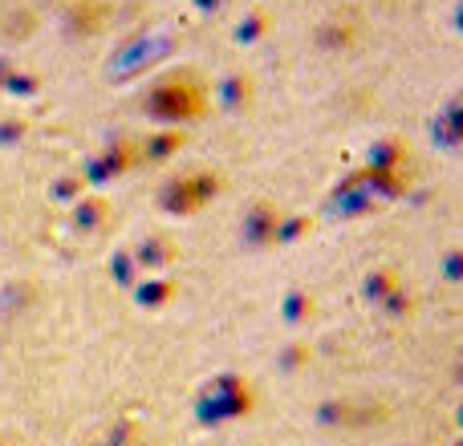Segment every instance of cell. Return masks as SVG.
Returning <instances> with one entry per match:
<instances>
[{
	"label": "cell",
	"mask_w": 463,
	"mask_h": 446,
	"mask_svg": "<svg viewBox=\"0 0 463 446\" xmlns=\"http://www.w3.org/2000/svg\"><path fill=\"white\" fill-rule=\"evenodd\" d=\"M155 110H163V118H187V114L200 110V94H195V86L171 78L163 81L159 98H155Z\"/></svg>",
	"instance_id": "1"
}]
</instances>
